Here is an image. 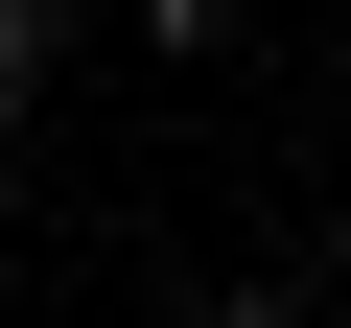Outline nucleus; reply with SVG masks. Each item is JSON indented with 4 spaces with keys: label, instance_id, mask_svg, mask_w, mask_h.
<instances>
[{
    "label": "nucleus",
    "instance_id": "obj_1",
    "mask_svg": "<svg viewBox=\"0 0 351 328\" xmlns=\"http://www.w3.org/2000/svg\"><path fill=\"white\" fill-rule=\"evenodd\" d=\"M24 94H47V0H0V117H24Z\"/></svg>",
    "mask_w": 351,
    "mask_h": 328
},
{
    "label": "nucleus",
    "instance_id": "obj_2",
    "mask_svg": "<svg viewBox=\"0 0 351 328\" xmlns=\"http://www.w3.org/2000/svg\"><path fill=\"white\" fill-rule=\"evenodd\" d=\"M141 24H164V47H234V24H258V0H141Z\"/></svg>",
    "mask_w": 351,
    "mask_h": 328
},
{
    "label": "nucleus",
    "instance_id": "obj_3",
    "mask_svg": "<svg viewBox=\"0 0 351 328\" xmlns=\"http://www.w3.org/2000/svg\"><path fill=\"white\" fill-rule=\"evenodd\" d=\"M211 328H304V305H211Z\"/></svg>",
    "mask_w": 351,
    "mask_h": 328
}]
</instances>
